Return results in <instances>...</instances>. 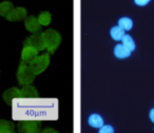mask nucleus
Wrapping results in <instances>:
<instances>
[{"mask_svg":"<svg viewBox=\"0 0 154 133\" xmlns=\"http://www.w3.org/2000/svg\"><path fill=\"white\" fill-rule=\"evenodd\" d=\"M122 45H124L128 50H130L131 52L135 50V42H134V40H133V38L130 36V35L125 34V36L122 37Z\"/></svg>","mask_w":154,"mask_h":133,"instance_id":"f3484780","label":"nucleus"},{"mask_svg":"<svg viewBox=\"0 0 154 133\" xmlns=\"http://www.w3.org/2000/svg\"><path fill=\"white\" fill-rule=\"evenodd\" d=\"M38 97V92L33 86H22L20 89V98H36Z\"/></svg>","mask_w":154,"mask_h":133,"instance_id":"1a4fd4ad","label":"nucleus"},{"mask_svg":"<svg viewBox=\"0 0 154 133\" xmlns=\"http://www.w3.org/2000/svg\"><path fill=\"white\" fill-rule=\"evenodd\" d=\"M43 38H45V50L49 53L54 54L56 52V50L58 49V47L61 43V36L60 34L55 30H47L45 32H43Z\"/></svg>","mask_w":154,"mask_h":133,"instance_id":"f257e3e1","label":"nucleus"},{"mask_svg":"<svg viewBox=\"0 0 154 133\" xmlns=\"http://www.w3.org/2000/svg\"><path fill=\"white\" fill-rule=\"evenodd\" d=\"M26 17V10L22 7H18V8H14L13 12L8 16L7 19L9 21L12 22H16V21H21L24 18Z\"/></svg>","mask_w":154,"mask_h":133,"instance_id":"6e6552de","label":"nucleus"},{"mask_svg":"<svg viewBox=\"0 0 154 133\" xmlns=\"http://www.w3.org/2000/svg\"><path fill=\"white\" fill-rule=\"evenodd\" d=\"M114 55L119 59H124V58H127L131 55V51L122 43V45H117L114 48Z\"/></svg>","mask_w":154,"mask_h":133,"instance_id":"9b49d317","label":"nucleus"},{"mask_svg":"<svg viewBox=\"0 0 154 133\" xmlns=\"http://www.w3.org/2000/svg\"><path fill=\"white\" fill-rule=\"evenodd\" d=\"M151 0H134V2L136 3L139 7H143V5H147Z\"/></svg>","mask_w":154,"mask_h":133,"instance_id":"aec40b11","label":"nucleus"},{"mask_svg":"<svg viewBox=\"0 0 154 133\" xmlns=\"http://www.w3.org/2000/svg\"><path fill=\"white\" fill-rule=\"evenodd\" d=\"M24 26H26V29L29 32L33 33V34L39 32L41 29V24L39 23L38 18L33 15L26 16V17L24 18Z\"/></svg>","mask_w":154,"mask_h":133,"instance_id":"423d86ee","label":"nucleus"},{"mask_svg":"<svg viewBox=\"0 0 154 133\" xmlns=\"http://www.w3.org/2000/svg\"><path fill=\"white\" fill-rule=\"evenodd\" d=\"M38 52H39L38 50L31 47V45H24L23 50L21 52V61L29 63V62L32 61L38 55Z\"/></svg>","mask_w":154,"mask_h":133,"instance_id":"0eeeda50","label":"nucleus"},{"mask_svg":"<svg viewBox=\"0 0 154 133\" xmlns=\"http://www.w3.org/2000/svg\"><path fill=\"white\" fill-rule=\"evenodd\" d=\"M118 26L125 31H130L133 26V21L128 17H122L118 20Z\"/></svg>","mask_w":154,"mask_h":133,"instance_id":"a211bd4d","label":"nucleus"},{"mask_svg":"<svg viewBox=\"0 0 154 133\" xmlns=\"http://www.w3.org/2000/svg\"><path fill=\"white\" fill-rule=\"evenodd\" d=\"M40 122L36 120H23V122H19L17 125V128L20 132L28 133L38 132L40 130Z\"/></svg>","mask_w":154,"mask_h":133,"instance_id":"39448f33","label":"nucleus"},{"mask_svg":"<svg viewBox=\"0 0 154 133\" xmlns=\"http://www.w3.org/2000/svg\"><path fill=\"white\" fill-rule=\"evenodd\" d=\"M20 98V89L11 88L3 93V99L7 104H11L13 98Z\"/></svg>","mask_w":154,"mask_h":133,"instance_id":"9d476101","label":"nucleus"},{"mask_svg":"<svg viewBox=\"0 0 154 133\" xmlns=\"http://www.w3.org/2000/svg\"><path fill=\"white\" fill-rule=\"evenodd\" d=\"M114 129L110 125H103V127L99 128V133H113Z\"/></svg>","mask_w":154,"mask_h":133,"instance_id":"6ab92c4d","label":"nucleus"},{"mask_svg":"<svg viewBox=\"0 0 154 133\" xmlns=\"http://www.w3.org/2000/svg\"><path fill=\"white\" fill-rule=\"evenodd\" d=\"M35 75L34 72L31 70L30 66L26 62L21 61L18 66V71H17V80L19 82L20 86H28V85H31L33 82H34Z\"/></svg>","mask_w":154,"mask_h":133,"instance_id":"f03ea898","label":"nucleus"},{"mask_svg":"<svg viewBox=\"0 0 154 133\" xmlns=\"http://www.w3.org/2000/svg\"><path fill=\"white\" fill-rule=\"evenodd\" d=\"M50 63V55L48 53H43L41 55H37L32 61L29 62L31 70L35 73V75L42 73L47 70Z\"/></svg>","mask_w":154,"mask_h":133,"instance_id":"7ed1b4c3","label":"nucleus"},{"mask_svg":"<svg viewBox=\"0 0 154 133\" xmlns=\"http://www.w3.org/2000/svg\"><path fill=\"white\" fill-rule=\"evenodd\" d=\"M24 45H31V47L38 50L39 52L45 51V38H43V33L37 32L34 33L32 36L28 37L26 39V41H24Z\"/></svg>","mask_w":154,"mask_h":133,"instance_id":"20e7f679","label":"nucleus"},{"mask_svg":"<svg viewBox=\"0 0 154 133\" xmlns=\"http://www.w3.org/2000/svg\"><path fill=\"white\" fill-rule=\"evenodd\" d=\"M37 18H38V21H39V23H40L41 26H49V24L51 23L52 15H51V13H50V12L45 11V12H41Z\"/></svg>","mask_w":154,"mask_h":133,"instance_id":"dca6fc26","label":"nucleus"},{"mask_svg":"<svg viewBox=\"0 0 154 133\" xmlns=\"http://www.w3.org/2000/svg\"><path fill=\"white\" fill-rule=\"evenodd\" d=\"M149 116H150V119H151L152 122H154V109H152L151 111H150V114H149Z\"/></svg>","mask_w":154,"mask_h":133,"instance_id":"412c9836","label":"nucleus"},{"mask_svg":"<svg viewBox=\"0 0 154 133\" xmlns=\"http://www.w3.org/2000/svg\"><path fill=\"white\" fill-rule=\"evenodd\" d=\"M14 5L10 1H3L0 3V16H2L5 18H8V16L13 12Z\"/></svg>","mask_w":154,"mask_h":133,"instance_id":"f8f14e48","label":"nucleus"},{"mask_svg":"<svg viewBox=\"0 0 154 133\" xmlns=\"http://www.w3.org/2000/svg\"><path fill=\"white\" fill-rule=\"evenodd\" d=\"M15 131V126L12 122L0 119V133H12Z\"/></svg>","mask_w":154,"mask_h":133,"instance_id":"4468645a","label":"nucleus"},{"mask_svg":"<svg viewBox=\"0 0 154 133\" xmlns=\"http://www.w3.org/2000/svg\"><path fill=\"white\" fill-rule=\"evenodd\" d=\"M110 35H111V37L114 40L119 41V40H122V37L125 36V30L120 28L119 26H113V28L111 29V31H110Z\"/></svg>","mask_w":154,"mask_h":133,"instance_id":"2eb2a0df","label":"nucleus"},{"mask_svg":"<svg viewBox=\"0 0 154 133\" xmlns=\"http://www.w3.org/2000/svg\"><path fill=\"white\" fill-rule=\"evenodd\" d=\"M88 122L92 128H100L103 125V119L99 114H92L89 116Z\"/></svg>","mask_w":154,"mask_h":133,"instance_id":"ddd939ff","label":"nucleus"}]
</instances>
